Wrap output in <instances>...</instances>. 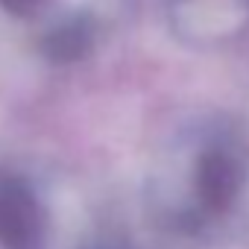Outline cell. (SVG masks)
I'll return each mask as SVG.
<instances>
[{
	"mask_svg": "<svg viewBox=\"0 0 249 249\" xmlns=\"http://www.w3.org/2000/svg\"><path fill=\"white\" fill-rule=\"evenodd\" d=\"M44 6H47V0H0V9L9 12V15H15V18L38 15Z\"/></svg>",
	"mask_w": 249,
	"mask_h": 249,
	"instance_id": "obj_5",
	"label": "cell"
},
{
	"mask_svg": "<svg viewBox=\"0 0 249 249\" xmlns=\"http://www.w3.org/2000/svg\"><path fill=\"white\" fill-rule=\"evenodd\" d=\"M246 185V164L237 147L226 138L205 141L191 161L188 188H191V214L199 217H220L226 214Z\"/></svg>",
	"mask_w": 249,
	"mask_h": 249,
	"instance_id": "obj_1",
	"label": "cell"
},
{
	"mask_svg": "<svg viewBox=\"0 0 249 249\" xmlns=\"http://www.w3.org/2000/svg\"><path fill=\"white\" fill-rule=\"evenodd\" d=\"M91 38H94L91 21L82 18V15H76V18H68L59 27H53L44 36L41 47H44L47 59H53V62H76V59H82L88 53Z\"/></svg>",
	"mask_w": 249,
	"mask_h": 249,
	"instance_id": "obj_4",
	"label": "cell"
},
{
	"mask_svg": "<svg viewBox=\"0 0 249 249\" xmlns=\"http://www.w3.org/2000/svg\"><path fill=\"white\" fill-rule=\"evenodd\" d=\"M47 208L30 179L0 173V246L3 249H44Z\"/></svg>",
	"mask_w": 249,
	"mask_h": 249,
	"instance_id": "obj_3",
	"label": "cell"
},
{
	"mask_svg": "<svg viewBox=\"0 0 249 249\" xmlns=\"http://www.w3.org/2000/svg\"><path fill=\"white\" fill-rule=\"evenodd\" d=\"M164 21L182 44L211 50L249 33V0H164Z\"/></svg>",
	"mask_w": 249,
	"mask_h": 249,
	"instance_id": "obj_2",
	"label": "cell"
}]
</instances>
